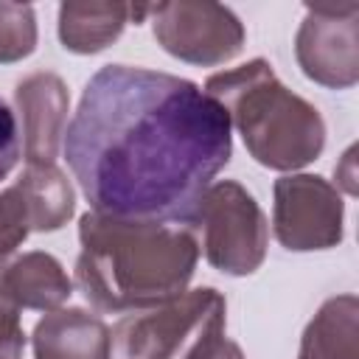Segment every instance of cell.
<instances>
[{
	"mask_svg": "<svg viewBox=\"0 0 359 359\" xmlns=\"http://www.w3.org/2000/svg\"><path fill=\"white\" fill-rule=\"evenodd\" d=\"M230 132L196 81L104 65L81 90L62 151L93 213L188 227L230 163Z\"/></svg>",
	"mask_w": 359,
	"mask_h": 359,
	"instance_id": "cell-1",
	"label": "cell"
},
{
	"mask_svg": "<svg viewBox=\"0 0 359 359\" xmlns=\"http://www.w3.org/2000/svg\"><path fill=\"white\" fill-rule=\"evenodd\" d=\"M76 286L109 314L165 306L188 292L199 244L191 227L115 219L87 210L79 219Z\"/></svg>",
	"mask_w": 359,
	"mask_h": 359,
	"instance_id": "cell-2",
	"label": "cell"
},
{
	"mask_svg": "<svg viewBox=\"0 0 359 359\" xmlns=\"http://www.w3.org/2000/svg\"><path fill=\"white\" fill-rule=\"evenodd\" d=\"M202 90L222 104L255 163L272 171H297L323 154L320 109L292 93L266 59L213 73Z\"/></svg>",
	"mask_w": 359,
	"mask_h": 359,
	"instance_id": "cell-3",
	"label": "cell"
},
{
	"mask_svg": "<svg viewBox=\"0 0 359 359\" xmlns=\"http://www.w3.org/2000/svg\"><path fill=\"white\" fill-rule=\"evenodd\" d=\"M188 227L205 261L224 275H252L266 258L269 222L255 196L236 180H216Z\"/></svg>",
	"mask_w": 359,
	"mask_h": 359,
	"instance_id": "cell-4",
	"label": "cell"
},
{
	"mask_svg": "<svg viewBox=\"0 0 359 359\" xmlns=\"http://www.w3.org/2000/svg\"><path fill=\"white\" fill-rule=\"evenodd\" d=\"M157 45L180 62L216 67L236 59L244 48L241 20L219 3L174 0L149 6Z\"/></svg>",
	"mask_w": 359,
	"mask_h": 359,
	"instance_id": "cell-5",
	"label": "cell"
},
{
	"mask_svg": "<svg viewBox=\"0 0 359 359\" xmlns=\"http://www.w3.org/2000/svg\"><path fill=\"white\" fill-rule=\"evenodd\" d=\"M222 311H227L224 297L210 286L157 309L129 311L109 331V359H174L182 342Z\"/></svg>",
	"mask_w": 359,
	"mask_h": 359,
	"instance_id": "cell-6",
	"label": "cell"
},
{
	"mask_svg": "<svg viewBox=\"0 0 359 359\" xmlns=\"http://www.w3.org/2000/svg\"><path fill=\"white\" fill-rule=\"evenodd\" d=\"M272 233L292 252L328 250L342 241V194L320 174H286L272 188Z\"/></svg>",
	"mask_w": 359,
	"mask_h": 359,
	"instance_id": "cell-7",
	"label": "cell"
},
{
	"mask_svg": "<svg viewBox=\"0 0 359 359\" xmlns=\"http://www.w3.org/2000/svg\"><path fill=\"white\" fill-rule=\"evenodd\" d=\"M294 56L314 84L353 87L359 81V3L309 6L294 34Z\"/></svg>",
	"mask_w": 359,
	"mask_h": 359,
	"instance_id": "cell-8",
	"label": "cell"
},
{
	"mask_svg": "<svg viewBox=\"0 0 359 359\" xmlns=\"http://www.w3.org/2000/svg\"><path fill=\"white\" fill-rule=\"evenodd\" d=\"M17 115L22 123V157L25 165L56 163L65 140L70 93L56 73H31L14 90Z\"/></svg>",
	"mask_w": 359,
	"mask_h": 359,
	"instance_id": "cell-9",
	"label": "cell"
},
{
	"mask_svg": "<svg viewBox=\"0 0 359 359\" xmlns=\"http://www.w3.org/2000/svg\"><path fill=\"white\" fill-rule=\"evenodd\" d=\"M36 359H109V328L84 309L48 311L31 334Z\"/></svg>",
	"mask_w": 359,
	"mask_h": 359,
	"instance_id": "cell-10",
	"label": "cell"
},
{
	"mask_svg": "<svg viewBox=\"0 0 359 359\" xmlns=\"http://www.w3.org/2000/svg\"><path fill=\"white\" fill-rule=\"evenodd\" d=\"M0 286L20 309L34 311H56L73 294V280L67 278L65 266L42 250L22 252L0 272Z\"/></svg>",
	"mask_w": 359,
	"mask_h": 359,
	"instance_id": "cell-11",
	"label": "cell"
},
{
	"mask_svg": "<svg viewBox=\"0 0 359 359\" xmlns=\"http://www.w3.org/2000/svg\"><path fill=\"white\" fill-rule=\"evenodd\" d=\"M14 191L22 202L28 227L36 233L65 227L76 210V191L56 163L25 165L14 182Z\"/></svg>",
	"mask_w": 359,
	"mask_h": 359,
	"instance_id": "cell-12",
	"label": "cell"
},
{
	"mask_svg": "<svg viewBox=\"0 0 359 359\" xmlns=\"http://www.w3.org/2000/svg\"><path fill=\"white\" fill-rule=\"evenodd\" d=\"M297 359H359V300L356 294L328 297L309 320Z\"/></svg>",
	"mask_w": 359,
	"mask_h": 359,
	"instance_id": "cell-13",
	"label": "cell"
},
{
	"mask_svg": "<svg viewBox=\"0 0 359 359\" xmlns=\"http://www.w3.org/2000/svg\"><path fill=\"white\" fill-rule=\"evenodd\" d=\"M129 20L132 3H62L59 42L70 53H98L121 36Z\"/></svg>",
	"mask_w": 359,
	"mask_h": 359,
	"instance_id": "cell-14",
	"label": "cell"
},
{
	"mask_svg": "<svg viewBox=\"0 0 359 359\" xmlns=\"http://www.w3.org/2000/svg\"><path fill=\"white\" fill-rule=\"evenodd\" d=\"M36 48V17L28 3H0V65L22 62Z\"/></svg>",
	"mask_w": 359,
	"mask_h": 359,
	"instance_id": "cell-15",
	"label": "cell"
},
{
	"mask_svg": "<svg viewBox=\"0 0 359 359\" xmlns=\"http://www.w3.org/2000/svg\"><path fill=\"white\" fill-rule=\"evenodd\" d=\"M31 227L22 210V202L14 191V185L0 191V269L3 264L17 252V247L28 238Z\"/></svg>",
	"mask_w": 359,
	"mask_h": 359,
	"instance_id": "cell-16",
	"label": "cell"
},
{
	"mask_svg": "<svg viewBox=\"0 0 359 359\" xmlns=\"http://www.w3.org/2000/svg\"><path fill=\"white\" fill-rule=\"evenodd\" d=\"M185 359H244L241 348L224 337V311L210 317L202 325V331H199L196 342L191 345V351L185 353Z\"/></svg>",
	"mask_w": 359,
	"mask_h": 359,
	"instance_id": "cell-17",
	"label": "cell"
},
{
	"mask_svg": "<svg viewBox=\"0 0 359 359\" xmlns=\"http://www.w3.org/2000/svg\"><path fill=\"white\" fill-rule=\"evenodd\" d=\"M20 306L0 286V359H22L25 334L20 323Z\"/></svg>",
	"mask_w": 359,
	"mask_h": 359,
	"instance_id": "cell-18",
	"label": "cell"
},
{
	"mask_svg": "<svg viewBox=\"0 0 359 359\" xmlns=\"http://www.w3.org/2000/svg\"><path fill=\"white\" fill-rule=\"evenodd\" d=\"M22 157V140H20V123L14 109L0 95V182L17 168Z\"/></svg>",
	"mask_w": 359,
	"mask_h": 359,
	"instance_id": "cell-19",
	"label": "cell"
},
{
	"mask_svg": "<svg viewBox=\"0 0 359 359\" xmlns=\"http://www.w3.org/2000/svg\"><path fill=\"white\" fill-rule=\"evenodd\" d=\"M334 177H337V191L342 188L348 196H356V146H348L345 154L339 157L337 168H334Z\"/></svg>",
	"mask_w": 359,
	"mask_h": 359,
	"instance_id": "cell-20",
	"label": "cell"
}]
</instances>
